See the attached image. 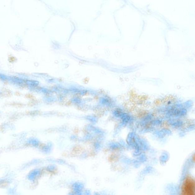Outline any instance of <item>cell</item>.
Returning <instances> with one entry per match:
<instances>
[{"label":"cell","instance_id":"3957f363","mask_svg":"<svg viewBox=\"0 0 195 195\" xmlns=\"http://www.w3.org/2000/svg\"><path fill=\"white\" fill-rule=\"evenodd\" d=\"M193 161L195 162V153L194 154L193 157Z\"/></svg>","mask_w":195,"mask_h":195},{"label":"cell","instance_id":"7a4b0ae2","mask_svg":"<svg viewBox=\"0 0 195 195\" xmlns=\"http://www.w3.org/2000/svg\"><path fill=\"white\" fill-rule=\"evenodd\" d=\"M10 60H11L12 62H13V61H15V59L14 58H13V57L10 58Z\"/></svg>","mask_w":195,"mask_h":195},{"label":"cell","instance_id":"6da1fadb","mask_svg":"<svg viewBox=\"0 0 195 195\" xmlns=\"http://www.w3.org/2000/svg\"><path fill=\"white\" fill-rule=\"evenodd\" d=\"M180 192L183 195H195V179L188 175L184 179L181 184Z\"/></svg>","mask_w":195,"mask_h":195}]
</instances>
